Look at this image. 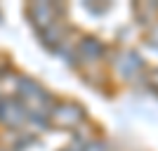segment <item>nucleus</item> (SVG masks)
<instances>
[{
  "instance_id": "f257e3e1",
  "label": "nucleus",
  "mask_w": 158,
  "mask_h": 151,
  "mask_svg": "<svg viewBox=\"0 0 158 151\" xmlns=\"http://www.w3.org/2000/svg\"><path fill=\"white\" fill-rule=\"evenodd\" d=\"M0 120L10 128H17V125L26 123V109L21 102L17 99H0Z\"/></svg>"
}]
</instances>
